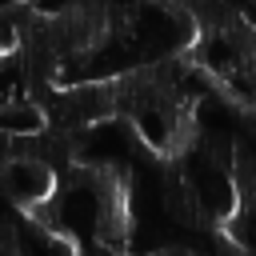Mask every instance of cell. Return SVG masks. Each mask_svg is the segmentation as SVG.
<instances>
[{
  "label": "cell",
  "instance_id": "6da1fadb",
  "mask_svg": "<svg viewBox=\"0 0 256 256\" xmlns=\"http://www.w3.org/2000/svg\"><path fill=\"white\" fill-rule=\"evenodd\" d=\"M52 180H56V172H52L48 164H40V160H8V164L0 168V184H4L8 196L20 200L28 212H32L36 204H44V196L52 192Z\"/></svg>",
  "mask_w": 256,
  "mask_h": 256
}]
</instances>
